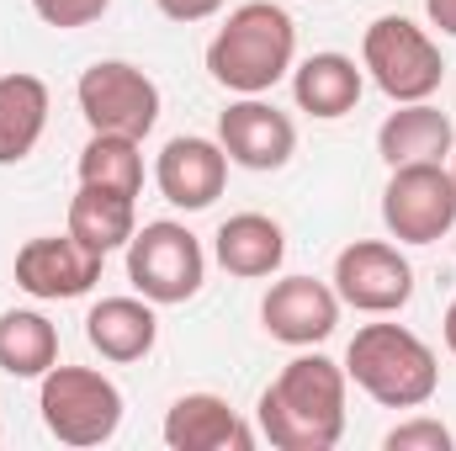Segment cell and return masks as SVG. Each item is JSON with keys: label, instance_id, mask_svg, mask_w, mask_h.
Returning a JSON list of instances; mask_svg holds the SVG:
<instances>
[{"label": "cell", "instance_id": "obj_16", "mask_svg": "<svg viewBox=\"0 0 456 451\" xmlns=\"http://www.w3.org/2000/svg\"><path fill=\"white\" fill-rule=\"evenodd\" d=\"M213 255H218V266H224L228 276L260 282V276H276L281 271L287 234H281L276 218H265V213H233L213 234Z\"/></svg>", "mask_w": 456, "mask_h": 451}, {"label": "cell", "instance_id": "obj_12", "mask_svg": "<svg viewBox=\"0 0 456 451\" xmlns=\"http://www.w3.org/2000/svg\"><path fill=\"white\" fill-rule=\"evenodd\" d=\"M154 186L170 208L181 213H202L224 197L228 186V154L218 138H197V133H181L159 149L154 160Z\"/></svg>", "mask_w": 456, "mask_h": 451}, {"label": "cell", "instance_id": "obj_4", "mask_svg": "<svg viewBox=\"0 0 456 451\" xmlns=\"http://www.w3.org/2000/svg\"><path fill=\"white\" fill-rule=\"evenodd\" d=\"M37 409L53 441L64 447H107L122 425V388L96 366H53L43 372Z\"/></svg>", "mask_w": 456, "mask_h": 451}, {"label": "cell", "instance_id": "obj_5", "mask_svg": "<svg viewBox=\"0 0 456 451\" xmlns=\"http://www.w3.org/2000/svg\"><path fill=\"white\" fill-rule=\"evenodd\" d=\"M361 70L387 102H430L446 80L436 37L409 16H377L361 37Z\"/></svg>", "mask_w": 456, "mask_h": 451}, {"label": "cell", "instance_id": "obj_14", "mask_svg": "<svg viewBox=\"0 0 456 451\" xmlns=\"http://www.w3.org/2000/svg\"><path fill=\"white\" fill-rule=\"evenodd\" d=\"M165 447L170 451H249L255 430L218 393H181L165 409Z\"/></svg>", "mask_w": 456, "mask_h": 451}, {"label": "cell", "instance_id": "obj_18", "mask_svg": "<svg viewBox=\"0 0 456 451\" xmlns=\"http://www.w3.org/2000/svg\"><path fill=\"white\" fill-rule=\"evenodd\" d=\"M86 340L102 361H143L159 340V319H154V303L149 298H102L91 314H86Z\"/></svg>", "mask_w": 456, "mask_h": 451}, {"label": "cell", "instance_id": "obj_28", "mask_svg": "<svg viewBox=\"0 0 456 451\" xmlns=\"http://www.w3.org/2000/svg\"><path fill=\"white\" fill-rule=\"evenodd\" d=\"M446 165H452V181H456V149H452V160H446Z\"/></svg>", "mask_w": 456, "mask_h": 451}, {"label": "cell", "instance_id": "obj_6", "mask_svg": "<svg viewBox=\"0 0 456 451\" xmlns=\"http://www.w3.org/2000/svg\"><path fill=\"white\" fill-rule=\"evenodd\" d=\"M127 282L138 298H149L154 308H175L191 303L208 282V255L202 239L175 218L143 224L127 239Z\"/></svg>", "mask_w": 456, "mask_h": 451}, {"label": "cell", "instance_id": "obj_15", "mask_svg": "<svg viewBox=\"0 0 456 451\" xmlns=\"http://www.w3.org/2000/svg\"><path fill=\"white\" fill-rule=\"evenodd\" d=\"M456 127L452 117L430 102H398V112L382 117L377 127V154L393 165H419V160H452Z\"/></svg>", "mask_w": 456, "mask_h": 451}, {"label": "cell", "instance_id": "obj_8", "mask_svg": "<svg viewBox=\"0 0 456 451\" xmlns=\"http://www.w3.org/2000/svg\"><path fill=\"white\" fill-rule=\"evenodd\" d=\"M75 102H80V117L91 122V133H122L143 144L159 122V86L127 59H96L80 75Z\"/></svg>", "mask_w": 456, "mask_h": 451}, {"label": "cell", "instance_id": "obj_7", "mask_svg": "<svg viewBox=\"0 0 456 451\" xmlns=\"http://www.w3.org/2000/svg\"><path fill=\"white\" fill-rule=\"evenodd\" d=\"M382 224L398 244H436L456 228V181L446 160L393 165L382 186Z\"/></svg>", "mask_w": 456, "mask_h": 451}, {"label": "cell", "instance_id": "obj_22", "mask_svg": "<svg viewBox=\"0 0 456 451\" xmlns=\"http://www.w3.org/2000/svg\"><path fill=\"white\" fill-rule=\"evenodd\" d=\"M80 181L138 197L143 192V144L122 138V133H91V144L80 149Z\"/></svg>", "mask_w": 456, "mask_h": 451}, {"label": "cell", "instance_id": "obj_23", "mask_svg": "<svg viewBox=\"0 0 456 451\" xmlns=\"http://www.w3.org/2000/svg\"><path fill=\"white\" fill-rule=\"evenodd\" d=\"M382 447L387 451H452L456 436H452V425H441V420H430V414H414V420L393 425V430L382 436Z\"/></svg>", "mask_w": 456, "mask_h": 451}, {"label": "cell", "instance_id": "obj_26", "mask_svg": "<svg viewBox=\"0 0 456 451\" xmlns=\"http://www.w3.org/2000/svg\"><path fill=\"white\" fill-rule=\"evenodd\" d=\"M425 16H430V27L456 37V0H425Z\"/></svg>", "mask_w": 456, "mask_h": 451}, {"label": "cell", "instance_id": "obj_20", "mask_svg": "<svg viewBox=\"0 0 456 451\" xmlns=\"http://www.w3.org/2000/svg\"><path fill=\"white\" fill-rule=\"evenodd\" d=\"M69 234L86 239L91 250L112 255V250H127V239L138 234V197H122V192H107V186H86L69 197Z\"/></svg>", "mask_w": 456, "mask_h": 451}, {"label": "cell", "instance_id": "obj_21", "mask_svg": "<svg viewBox=\"0 0 456 451\" xmlns=\"http://www.w3.org/2000/svg\"><path fill=\"white\" fill-rule=\"evenodd\" d=\"M59 366V324L37 308L0 314V372L5 377H37Z\"/></svg>", "mask_w": 456, "mask_h": 451}, {"label": "cell", "instance_id": "obj_25", "mask_svg": "<svg viewBox=\"0 0 456 451\" xmlns=\"http://www.w3.org/2000/svg\"><path fill=\"white\" fill-rule=\"evenodd\" d=\"M170 21H181V27H191V21H213L218 11H224V0H154Z\"/></svg>", "mask_w": 456, "mask_h": 451}, {"label": "cell", "instance_id": "obj_24", "mask_svg": "<svg viewBox=\"0 0 456 451\" xmlns=\"http://www.w3.org/2000/svg\"><path fill=\"white\" fill-rule=\"evenodd\" d=\"M107 5H112V0H32V11H37L48 27H59V32H75V27L102 21Z\"/></svg>", "mask_w": 456, "mask_h": 451}, {"label": "cell", "instance_id": "obj_11", "mask_svg": "<svg viewBox=\"0 0 456 451\" xmlns=\"http://www.w3.org/2000/svg\"><path fill=\"white\" fill-rule=\"evenodd\" d=\"M340 308L345 303H340V292H335V282H319V276H281V282H271V292H265V303H260V324H265L271 340L308 350V345H324V340L335 335Z\"/></svg>", "mask_w": 456, "mask_h": 451}, {"label": "cell", "instance_id": "obj_1", "mask_svg": "<svg viewBox=\"0 0 456 451\" xmlns=\"http://www.w3.org/2000/svg\"><path fill=\"white\" fill-rule=\"evenodd\" d=\"M345 377L340 361L330 356H292L260 393L255 420L260 436L276 451H335L345 436Z\"/></svg>", "mask_w": 456, "mask_h": 451}, {"label": "cell", "instance_id": "obj_3", "mask_svg": "<svg viewBox=\"0 0 456 451\" xmlns=\"http://www.w3.org/2000/svg\"><path fill=\"white\" fill-rule=\"evenodd\" d=\"M345 377L382 409H425L441 388V361L403 324H361L345 345Z\"/></svg>", "mask_w": 456, "mask_h": 451}, {"label": "cell", "instance_id": "obj_27", "mask_svg": "<svg viewBox=\"0 0 456 451\" xmlns=\"http://www.w3.org/2000/svg\"><path fill=\"white\" fill-rule=\"evenodd\" d=\"M441 335H446V350L456 356V303L446 308V324H441Z\"/></svg>", "mask_w": 456, "mask_h": 451}, {"label": "cell", "instance_id": "obj_2", "mask_svg": "<svg viewBox=\"0 0 456 451\" xmlns=\"http://www.w3.org/2000/svg\"><path fill=\"white\" fill-rule=\"evenodd\" d=\"M297 64V21L271 0H244L208 43V75L233 96H265Z\"/></svg>", "mask_w": 456, "mask_h": 451}, {"label": "cell", "instance_id": "obj_19", "mask_svg": "<svg viewBox=\"0 0 456 451\" xmlns=\"http://www.w3.org/2000/svg\"><path fill=\"white\" fill-rule=\"evenodd\" d=\"M48 112H53V96L37 75L27 70L0 75V165H21L43 144Z\"/></svg>", "mask_w": 456, "mask_h": 451}, {"label": "cell", "instance_id": "obj_10", "mask_svg": "<svg viewBox=\"0 0 456 451\" xmlns=\"http://www.w3.org/2000/svg\"><path fill=\"white\" fill-rule=\"evenodd\" d=\"M102 266H107V255L91 250L86 239H75L69 228L64 234H37L16 250V287L37 303H69V298H86L102 282Z\"/></svg>", "mask_w": 456, "mask_h": 451}, {"label": "cell", "instance_id": "obj_17", "mask_svg": "<svg viewBox=\"0 0 456 451\" xmlns=\"http://www.w3.org/2000/svg\"><path fill=\"white\" fill-rule=\"evenodd\" d=\"M361 91H366V70L350 53H314V59L292 64V96L319 122H340L345 112H355Z\"/></svg>", "mask_w": 456, "mask_h": 451}, {"label": "cell", "instance_id": "obj_9", "mask_svg": "<svg viewBox=\"0 0 456 451\" xmlns=\"http://www.w3.org/2000/svg\"><path fill=\"white\" fill-rule=\"evenodd\" d=\"M335 292H340L345 308L355 314H371V319H387L398 308H409L414 298V266L398 244L387 239H355L335 255Z\"/></svg>", "mask_w": 456, "mask_h": 451}, {"label": "cell", "instance_id": "obj_13", "mask_svg": "<svg viewBox=\"0 0 456 451\" xmlns=\"http://www.w3.org/2000/svg\"><path fill=\"white\" fill-rule=\"evenodd\" d=\"M218 144H224L228 165L265 176V170H281V165L297 154V127H292L287 112H276L271 102L239 96V102H228V112L218 117Z\"/></svg>", "mask_w": 456, "mask_h": 451}]
</instances>
